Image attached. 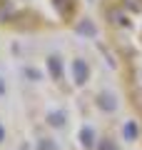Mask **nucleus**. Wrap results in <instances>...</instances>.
I'll return each instance as SVG.
<instances>
[{
  "mask_svg": "<svg viewBox=\"0 0 142 150\" xmlns=\"http://www.w3.org/2000/svg\"><path fill=\"white\" fill-rule=\"evenodd\" d=\"M110 28L120 63L125 68L127 95L142 128V5H125L110 10Z\"/></svg>",
  "mask_w": 142,
  "mask_h": 150,
  "instance_id": "1",
  "label": "nucleus"
}]
</instances>
